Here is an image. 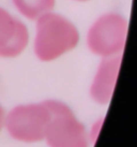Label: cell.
Masks as SVG:
<instances>
[{"mask_svg":"<svg viewBox=\"0 0 137 147\" xmlns=\"http://www.w3.org/2000/svg\"><path fill=\"white\" fill-rule=\"evenodd\" d=\"M79 38L72 22L52 11L36 20L33 51L41 61H52L75 49Z\"/></svg>","mask_w":137,"mask_h":147,"instance_id":"1","label":"cell"},{"mask_svg":"<svg viewBox=\"0 0 137 147\" xmlns=\"http://www.w3.org/2000/svg\"><path fill=\"white\" fill-rule=\"evenodd\" d=\"M44 102L50 112V120L44 138L46 144L49 147H88V131L71 107L54 99Z\"/></svg>","mask_w":137,"mask_h":147,"instance_id":"2","label":"cell"},{"mask_svg":"<svg viewBox=\"0 0 137 147\" xmlns=\"http://www.w3.org/2000/svg\"><path fill=\"white\" fill-rule=\"evenodd\" d=\"M49 120L50 112L44 101L20 104L5 114L3 128L15 141L38 143L44 141Z\"/></svg>","mask_w":137,"mask_h":147,"instance_id":"3","label":"cell"},{"mask_svg":"<svg viewBox=\"0 0 137 147\" xmlns=\"http://www.w3.org/2000/svg\"><path fill=\"white\" fill-rule=\"evenodd\" d=\"M128 28V20L119 13L101 15L88 30V49L102 58L120 55L124 49Z\"/></svg>","mask_w":137,"mask_h":147,"instance_id":"4","label":"cell"},{"mask_svg":"<svg viewBox=\"0 0 137 147\" xmlns=\"http://www.w3.org/2000/svg\"><path fill=\"white\" fill-rule=\"evenodd\" d=\"M29 41L28 28L3 8H0V57L19 56Z\"/></svg>","mask_w":137,"mask_h":147,"instance_id":"5","label":"cell"},{"mask_svg":"<svg viewBox=\"0 0 137 147\" xmlns=\"http://www.w3.org/2000/svg\"><path fill=\"white\" fill-rule=\"evenodd\" d=\"M121 60L122 54L102 58L90 86L91 99L97 104L105 105L108 104L111 100L118 74L120 71Z\"/></svg>","mask_w":137,"mask_h":147,"instance_id":"6","label":"cell"},{"mask_svg":"<svg viewBox=\"0 0 137 147\" xmlns=\"http://www.w3.org/2000/svg\"><path fill=\"white\" fill-rule=\"evenodd\" d=\"M13 3L23 16L36 21L42 15L52 12L56 0H13Z\"/></svg>","mask_w":137,"mask_h":147,"instance_id":"7","label":"cell"},{"mask_svg":"<svg viewBox=\"0 0 137 147\" xmlns=\"http://www.w3.org/2000/svg\"><path fill=\"white\" fill-rule=\"evenodd\" d=\"M4 117H5V111H4L3 106L0 104V131L2 130V128H3Z\"/></svg>","mask_w":137,"mask_h":147,"instance_id":"8","label":"cell"},{"mask_svg":"<svg viewBox=\"0 0 137 147\" xmlns=\"http://www.w3.org/2000/svg\"><path fill=\"white\" fill-rule=\"evenodd\" d=\"M76 1H81V2H85V1H89V0H76Z\"/></svg>","mask_w":137,"mask_h":147,"instance_id":"9","label":"cell"}]
</instances>
